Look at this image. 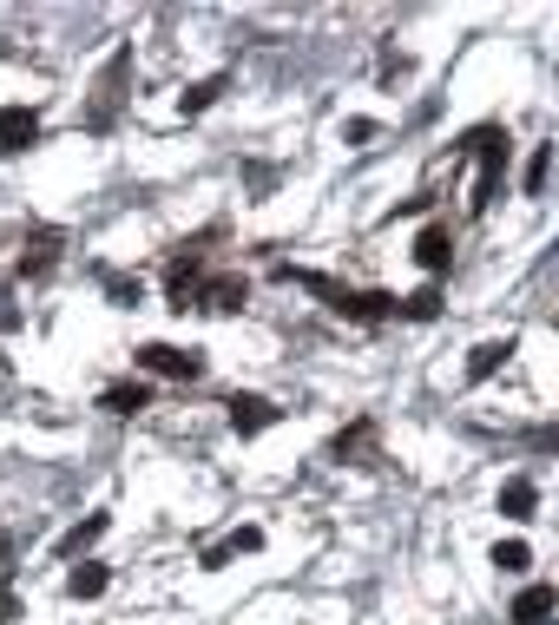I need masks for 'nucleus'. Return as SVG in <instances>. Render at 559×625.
Returning <instances> with one entry per match:
<instances>
[{
    "mask_svg": "<svg viewBox=\"0 0 559 625\" xmlns=\"http://www.w3.org/2000/svg\"><path fill=\"white\" fill-rule=\"evenodd\" d=\"M461 152H474V217L481 211H494V198H501V178H507V158H514V138H507V125H474L468 138H461Z\"/></svg>",
    "mask_w": 559,
    "mask_h": 625,
    "instance_id": "1",
    "label": "nucleus"
},
{
    "mask_svg": "<svg viewBox=\"0 0 559 625\" xmlns=\"http://www.w3.org/2000/svg\"><path fill=\"white\" fill-rule=\"evenodd\" d=\"M125 79H132V46H112V59H105V66H99V79H92L86 132H112V119H119V99H125Z\"/></svg>",
    "mask_w": 559,
    "mask_h": 625,
    "instance_id": "2",
    "label": "nucleus"
},
{
    "mask_svg": "<svg viewBox=\"0 0 559 625\" xmlns=\"http://www.w3.org/2000/svg\"><path fill=\"white\" fill-rule=\"evenodd\" d=\"M138 369L145 376H171V382H198L211 362H204V349H178V343H145L138 349Z\"/></svg>",
    "mask_w": 559,
    "mask_h": 625,
    "instance_id": "3",
    "label": "nucleus"
},
{
    "mask_svg": "<svg viewBox=\"0 0 559 625\" xmlns=\"http://www.w3.org/2000/svg\"><path fill=\"white\" fill-rule=\"evenodd\" d=\"M198 283H204V257H198V244L171 264V277H165V303L171 310H198Z\"/></svg>",
    "mask_w": 559,
    "mask_h": 625,
    "instance_id": "4",
    "label": "nucleus"
},
{
    "mask_svg": "<svg viewBox=\"0 0 559 625\" xmlns=\"http://www.w3.org/2000/svg\"><path fill=\"white\" fill-rule=\"evenodd\" d=\"M59 250H66V237H59V231H33V237H26V250H20V277H26V283L53 277V270H59Z\"/></svg>",
    "mask_w": 559,
    "mask_h": 625,
    "instance_id": "5",
    "label": "nucleus"
},
{
    "mask_svg": "<svg viewBox=\"0 0 559 625\" xmlns=\"http://www.w3.org/2000/svg\"><path fill=\"white\" fill-rule=\"evenodd\" d=\"M244 297H250V283H244L237 270H217V277H204V283H198V310H217V316L244 310Z\"/></svg>",
    "mask_w": 559,
    "mask_h": 625,
    "instance_id": "6",
    "label": "nucleus"
},
{
    "mask_svg": "<svg viewBox=\"0 0 559 625\" xmlns=\"http://www.w3.org/2000/svg\"><path fill=\"white\" fill-rule=\"evenodd\" d=\"M336 316L343 323H389L395 316V297L389 290H343L336 297Z\"/></svg>",
    "mask_w": 559,
    "mask_h": 625,
    "instance_id": "7",
    "label": "nucleus"
},
{
    "mask_svg": "<svg viewBox=\"0 0 559 625\" xmlns=\"http://www.w3.org/2000/svg\"><path fill=\"white\" fill-rule=\"evenodd\" d=\"M40 145V112L33 105H0V152H26Z\"/></svg>",
    "mask_w": 559,
    "mask_h": 625,
    "instance_id": "8",
    "label": "nucleus"
},
{
    "mask_svg": "<svg viewBox=\"0 0 559 625\" xmlns=\"http://www.w3.org/2000/svg\"><path fill=\"white\" fill-rule=\"evenodd\" d=\"M415 264H422L428 277H441V270L455 264V231H448V224H428V231L415 237Z\"/></svg>",
    "mask_w": 559,
    "mask_h": 625,
    "instance_id": "9",
    "label": "nucleus"
},
{
    "mask_svg": "<svg viewBox=\"0 0 559 625\" xmlns=\"http://www.w3.org/2000/svg\"><path fill=\"white\" fill-rule=\"evenodd\" d=\"M224 409H231V428L237 435H264L277 422V402H264V395H231Z\"/></svg>",
    "mask_w": 559,
    "mask_h": 625,
    "instance_id": "10",
    "label": "nucleus"
},
{
    "mask_svg": "<svg viewBox=\"0 0 559 625\" xmlns=\"http://www.w3.org/2000/svg\"><path fill=\"white\" fill-rule=\"evenodd\" d=\"M99 409H105V415H145V409H152V382H112V389L99 395Z\"/></svg>",
    "mask_w": 559,
    "mask_h": 625,
    "instance_id": "11",
    "label": "nucleus"
},
{
    "mask_svg": "<svg viewBox=\"0 0 559 625\" xmlns=\"http://www.w3.org/2000/svg\"><path fill=\"white\" fill-rule=\"evenodd\" d=\"M514 349H521L514 336H501V343H481V349H468V382H488V376H494V369H501V362H507Z\"/></svg>",
    "mask_w": 559,
    "mask_h": 625,
    "instance_id": "12",
    "label": "nucleus"
},
{
    "mask_svg": "<svg viewBox=\"0 0 559 625\" xmlns=\"http://www.w3.org/2000/svg\"><path fill=\"white\" fill-rule=\"evenodd\" d=\"M534 507H540V488H534L527 475H514V481L501 488V514H507V521H534Z\"/></svg>",
    "mask_w": 559,
    "mask_h": 625,
    "instance_id": "13",
    "label": "nucleus"
},
{
    "mask_svg": "<svg viewBox=\"0 0 559 625\" xmlns=\"http://www.w3.org/2000/svg\"><path fill=\"white\" fill-rule=\"evenodd\" d=\"M554 606H559L554 587H521V600H514V620H521V625H547V620H554Z\"/></svg>",
    "mask_w": 559,
    "mask_h": 625,
    "instance_id": "14",
    "label": "nucleus"
},
{
    "mask_svg": "<svg viewBox=\"0 0 559 625\" xmlns=\"http://www.w3.org/2000/svg\"><path fill=\"white\" fill-rule=\"evenodd\" d=\"M369 442H376V422L362 415V422H349V428L329 442V455H336V461H362V455H369Z\"/></svg>",
    "mask_w": 559,
    "mask_h": 625,
    "instance_id": "15",
    "label": "nucleus"
},
{
    "mask_svg": "<svg viewBox=\"0 0 559 625\" xmlns=\"http://www.w3.org/2000/svg\"><path fill=\"white\" fill-rule=\"evenodd\" d=\"M105 587H112V573H105L99 560H79V567L66 573V593H72V600H99Z\"/></svg>",
    "mask_w": 559,
    "mask_h": 625,
    "instance_id": "16",
    "label": "nucleus"
},
{
    "mask_svg": "<svg viewBox=\"0 0 559 625\" xmlns=\"http://www.w3.org/2000/svg\"><path fill=\"white\" fill-rule=\"evenodd\" d=\"M224 86H231L224 72H211V79H198V86H191V92L178 99V112H185V119H198V112H211V105L224 99Z\"/></svg>",
    "mask_w": 559,
    "mask_h": 625,
    "instance_id": "17",
    "label": "nucleus"
},
{
    "mask_svg": "<svg viewBox=\"0 0 559 625\" xmlns=\"http://www.w3.org/2000/svg\"><path fill=\"white\" fill-rule=\"evenodd\" d=\"M105 527H112V514H86V521H79V527H72L66 540H59V554H66V560H79V554H86V547H92V540H99Z\"/></svg>",
    "mask_w": 559,
    "mask_h": 625,
    "instance_id": "18",
    "label": "nucleus"
},
{
    "mask_svg": "<svg viewBox=\"0 0 559 625\" xmlns=\"http://www.w3.org/2000/svg\"><path fill=\"white\" fill-rule=\"evenodd\" d=\"M395 316H409V323H435V316H441V290L428 283V290H415V297H402V303H395Z\"/></svg>",
    "mask_w": 559,
    "mask_h": 625,
    "instance_id": "19",
    "label": "nucleus"
},
{
    "mask_svg": "<svg viewBox=\"0 0 559 625\" xmlns=\"http://www.w3.org/2000/svg\"><path fill=\"white\" fill-rule=\"evenodd\" d=\"M257 547H264V534H257V527H237L224 547H211V554H204V567H224V560H237V554H257Z\"/></svg>",
    "mask_w": 559,
    "mask_h": 625,
    "instance_id": "20",
    "label": "nucleus"
},
{
    "mask_svg": "<svg viewBox=\"0 0 559 625\" xmlns=\"http://www.w3.org/2000/svg\"><path fill=\"white\" fill-rule=\"evenodd\" d=\"M105 297H112L119 310H138V303H145V290H138V277H119V270H105Z\"/></svg>",
    "mask_w": 559,
    "mask_h": 625,
    "instance_id": "21",
    "label": "nucleus"
},
{
    "mask_svg": "<svg viewBox=\"0 0 559 625\" xmlns=\"http://www.w3.org/2000/svg\"><path fill=\"white\" fill-rule=\"evenodd\" d=\"M494 567H501V573H527V567H534L527 540H501V547H494Z\"/></svg>",
    "mask_w": 559,
    "mask_h": 625,
    "instance_id": "22",
    "label": "nucleus"
},
{
    "mask_svg": "<svg viewBox=\"0 0 559 625\" xmlns=\"http://www.w3.org/2000/svg\"><path fill=\"white\" fill-rule=\"evenodd\" d=\"M547 178H554V145H540V152H534V165H527V198H540V191H547Z\"/></svg>",
    "mask_w": 559,
    "mask_h": 625,
    "instance_id": "23",
    "label": "nucleus"
},
{
    "mask_svg": "<svg viewBox=\"0 0 559 625\" xmlns=\"http://www.w3.org/2000/svg\"><path fill=\"white\" fill-rule=\"evenodd\" d=\"M527 442H534V448H540V455H559V422H547V428H534V435H527Z\"/></svg>",
    "mask_w": 559,
    "mask_h": 625,
    "instance_id": "24",
    "label": "nucleus"
},
{
    "mask_svg": "<svg viewBox=\"0 0 559 625\" xmlns=\"http://www.w3.org/2000/svg\"><path fill=\"white\" fill-rule=\"evenodd\" d=\"M343 138H349V145H369V138H376V119H349Z\"/></svg>",
    "mask_w": 559,
    "mask_h": 625,
    "instance_id": "25",
    "label": "nucleus"
},
{
    "mask_svg": "<svg viewBox=\"0 0 559 625\" xmlns=\"http://www.w3.org/2000/svg\"><path fill=\"white\" fill-rule=\"evenodd\" d=\"M13 323H20V310H13V297L0 290V330H13Z\"/></svg>",
    "mask_w": 559,
    "mask_h": 625,
    "instance_id": "26",
    "label": "nucleus"
}]
</instances>
